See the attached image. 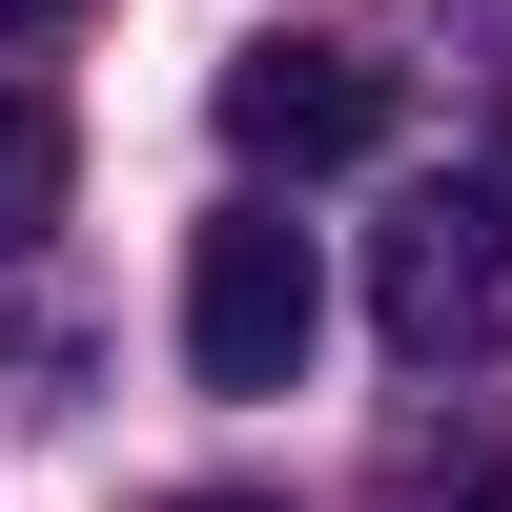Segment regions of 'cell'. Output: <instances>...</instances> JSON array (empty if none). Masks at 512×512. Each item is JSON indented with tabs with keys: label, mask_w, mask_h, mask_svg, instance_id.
Masks as SVG:
<instances>
[{
	"label": "cell",
	"mask_w": 512,
	"mask_h": 512,
	"mask_svg": "<svg viewBox=\"0 0 512 512\" xmlns=\"http://www.w3.org/2000/svg\"><path fill=\"white\" fill-rule=\"evenodd\" d=\"M390 123H410V82L349 62V41H246V62H226V144L287 164V185H308V164H369Z\"/></svg>",
	"instance_id": "obj_3"
},
{
	"label": "cell",
	"mask_w": 512,
	"mask_h": 512,
	"mask_svg": "<svg viewBox=\"0 0 512 512\" xmlns=\"http://www.w3.org/2000/svg\"><path fill=\"white\" fill-rule=\"evenodd\" d=\"M62 21H82V0H0V41H62Z\"/></svg>",
	"instance_id": "obj_5"
},
{
	"label": "cell",
	"mask_w": 512,
	"mask_h": 512,
	"mask_svg": "<svg viewBox=\"0 0 512 512\" xmlns=\"http://www.w3.org/2000/svg\"><path fill=\"white\" fill-rule=\"evenodd\" d=\"M308 349H328V267H308V226L287 205H226V226H185V369L205 390H308Z\"/></svg>",
	"instance_id": "obj_2"
},
{
	"label": "cell",
	"mask_w": 512,
	"mask_h": 512,
	"mask_svg": "<svg viewBox=\"0 0 512 512\" xmlns=\"http://www.w3.org/2000/svg\"><path fill=\"white\" fill-rule=\"evenodd\" d=\"M164 512H267V492H164Z\"/></svg>",
	"instance_id": "obj_6"
},
{
	"label": "cell",
	"mask_w": 512,
	"mask_h": 512,
	"mask_svg": "<svg viewBox=\"0 0 512 512\" xmlns=\"http://www.w3.org/2000/svg\"><path fill=\"white\" fill-rule=\"evenodd\" d=\"M62 164H82V144H62V103H41V82H0V267L62 226Z\"/></svg>",
	"instance_id": "obj_4"
},
{
	"label": "cell",
	"mask_w": 512,
	"mask_h": 512,
	"mask_svg": "<svg viewBox=\"0 0 512 512\" xmlns=\"http://www.w3.org/2000/svg\"><path fill=\"white\" fill-rule=\"evenodd\" d=\"M369 328H390L410 369H492L512 349V185H410L390 246H369Z\"/></svg>",
	"instance_id": "obj_1"
}]
</instances>
